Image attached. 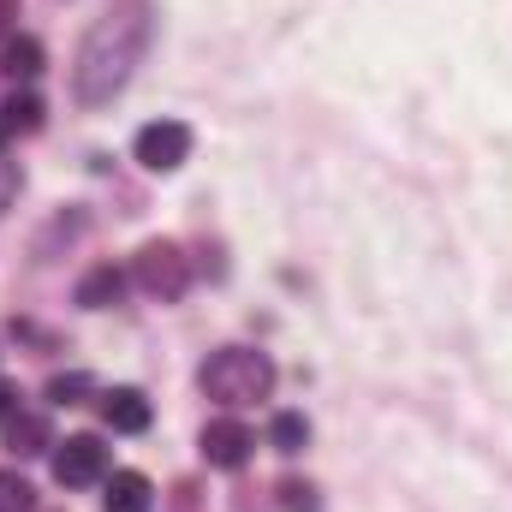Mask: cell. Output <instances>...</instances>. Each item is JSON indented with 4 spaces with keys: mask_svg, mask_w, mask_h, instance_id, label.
<instances>
[{
    "mask_svg": "<svg viewBox=\"0 0 512 512\" xmlns=\"http://www.w3.org/2000/svg\"><path fill=\"white\" fill-rule=\"evenodd\" d=\"M149 36H155V6H149V0H120V6H108V12L84 30V42H78L72 96H78L84 108H108V102L131 84V72L143 66Z\"/></svg>",
    "mask_w": 512,
    "mask_h": 512,
    "instance_id": "obj_1",
    "label": "cell"
},
{
    "mask_svg": "<svg viewBox=\"0 0 512 512\" xmlns=\"http://www.w3.org/2000/svg\"><path fill=\"white\" fill-rule=\"evenodd\" d=\"M203 393L215 405H256L274 393V358L256 352V346H221L203 370H197Z\"/></svg>",
    "mask_w": 512,
    "mask_h": 512,
    "instance_id": "obj_2",
    "label": "cell"
},
{
    "mask_svg": "<svg viewBox=\"0 0 512 512\" xmlns=\"http://www.w3.org/2000/svg\"><path fill=\"white\" fill-rule=\"evenodd\" d=\"M191 126H179V120H149V126L131 137V155L149 167V173H179L185 161H191Z\"/></svg>",
    "mask_w": 512,
    "mask_h": 512,
    "instance_id": "obj_3",
    "label": "cell"
},
{
    "mask_svg": "<svg viewBox=\"0 0 512 512\" xmlns=\"http://www.w3.org/2000/svg\"><path fill=\"white\" fill-rule=\"evenodd\" d=\"M137 286L149 292V298H161V304H173V298H185V286H191V262L179 256V245H143L137 251Z\"/></svg>",
    "mask_w": 512,
    "mask_h": 512,
    "instance_id": "obj_4",
    "label": "cell"
},
{
    "mask_svg": "<svg viewBox=\"0 0 512 512\" xmlns=\"http://www.w3.org/2000/svg\"><path fill=\"white\" fill-rule=\"evenodd\" d=\"M54 477H60L66 489H90V483H102V477H108V447H102L96 435H72V441L54 453Z\"/></svg>",
    "mask_w": 512,
    "mask_h": 512,
    "instance_id": "obj_5",
    "label": "cell"
},
{
    "mask_svg": "<svg viewBox=\"0 0 512 512\" xmlns=\"http://www.w3.org/2000/svg\"><path fill=\"white\" fill-rule=\"evenodd\" d=\"M251 447H256V435L239 417H215V423L203 429V459L221 465V471H239V465L251 459Z\"/></svg>",
    "mask_w": 512,
    "mask_h": 512,
    "instance_id": "obj_6",
    "label": "cell"
},
{
    "mask_svg": "<svg viewBox=\"0 0 512 512\" xmlns=\"http://www.w3.org/2000/svg\"><path fill=\"white\" fill-rule=\"evenodd\" d=\"M102 507H108V512H149V507H155V489H149V477H143V471H114V477H108Z\"/></svg>",
    "mask_w": 512,
    "mask_h": 512,
    "instance_id": "obj_7",
    "label": "cell"
},
{
    "mask_svg": "<svg viewBox=\"0 0 512 512\" xmlns=\"http://www.w3.org/2000/svg\"><path fill=\"white\" fill-rule=\"evenodd\" d=\"M120 292H126V274H120L114 262H96V268L78 280V304H84V310H108V304H120Z\"/></svg>",
    "mask_w": 512,
    "mask_h": 512,
    "instance_id": "obj_8",
    "label": "cell"
},
{
    "mask_svg": "<svg viewBox=\"0 0 512 512\" xmlns=\"http://www.w3.org/2000/svg\"><path fill=\"white\" fill-rule=\"evenodd\" d=\"M102 417H108L120 435H143V429H149V399H143L137 387H114L108 405H102Z\"/></svg>",
    "mask_w": 512,
    "mask_h": 512,
    "instance_id": "obj_9",
    "label": "cell"
},
{
    "mask_svg": "<svg viewBox=\"0 0 512 512\" xmlns=\"http://www.w3.org/2000/svg\"><path fill=\"white\" fill-rule=\"evenodd\" d=\"M0 60H6L12 78H36V72H42V42H36V36H12Z\"/></svg>",
    "mask_w": 512,
    "mask_h": 512,
    "instance_id": "obj_10",
    "label": "cell"
},
{
    "mask_svg": "<svg viewBox=\"0 0 512 512\" xmlns=\"http://www.w3.org/2000/svg\"><path fill=\"white\" fill-rule=\"evenodd\" d=\"M6 441H12V453H42V447H48V423L18 411V417L6 423Z\"/></svg>",
    "mask_w": 512,
    "mask_h": 512,
    "instance_id": "obj_11",
    "label": "cell"
},
{
    "mask_svg": "<svg viewBox=\"0 0 512 512\" xmlns=\"http://www.w3.org/2000/svg\"><path fill=\"white\" fill-rule=\"evenodd\" d=\"M0 120H6V131H36L42 126V102H36L30 90H18V96H6Z\"/></svg>",
    "mask_w": 512,
    "mask_h": 512,
    "instance_id": "obj_12",
    "label": "cell"
},
{
    "mask_svg": "<svg viewBox=\"0 0 512 512\" xmlns=\"http://www.w3.org/2000/svg\"><path fill=\"white\" fill-rule=\"evenodd\" d=\"M30 507H36V489L18 471H0V512H30Z\"/></svg>",
    "mask_w": 512,
    "mask_h": 512,
    "instance_id": "obj_13",
    "label": "cell"
},
{
    "mask_svg": "<svg viewBox=\"0 0 512 512\" xmlns=\"http://www.w3.org/2000/svg\"><path fill=\"white\" fill-rule=\"evenodd\" d=\"M304 441H310V423H304L298 411H280V417H274V447H280V453H298Z\"/></svg>",
    "mask_w": 512,
    "mask_h": 512,
    "instance_id": "obj_14",
    "label": "cell"
},
{
    "mask_svg": "<svg viewBox=\"0 0 512 512\" xmlns=\"http://www.w3.org/2000/svg\"><path fill=\"white\" fill-rule=\"evenodd\" d=\"M280 495H286V512H316V489L310 483H286Z\"/></svg>",
    "mask_w": 512,
    "mask_h": 512,
    "instance_id": "obj_15",
    "label": "cell"
},
{
    "mask_svg": "<svg viewBox=\"0 0 512 512\" xmlns=\"http://www.w3.org/2000/svg\"><path fill=\"white\" fill-rule=\"evenodd\" d=\"M12 417H18V387L0 382V423H12Z\"/></svg>",
    "mask_w": 512,
    "mask_h": 512,
    "instance_id": "obj_16",
    "label": "cell"
},
{
    "mask_svg": "<svg viewBox=\"0 0 512 512\" xmlns=\"http://www.w3.org/2000/svg\"><path fill=\"white\" fill-rule=\"evenodd\" d=\"M12 191H18V173H12V167H6V161H0V209H6V203H12Z\"/></svg>",
    "mask_w": 512,
    "mask_h": 512,
    "instance_id": "obj_17",
    "label": "cell"
},
{
    "mask_svg": "<svg viewBox=\"0 0 512 512\" xmlns=\"http://www.w3.org/2000/svg\"><path fill=\"white\" fill-rule=\"evenodd\" d=\"M0 143H6V120H0Z\"/></svg>",
    "mask_w": 512,
    "mask_h": 512,
    "instance_id": "obj_18",
    "label": "cell"
}]
</instances>
